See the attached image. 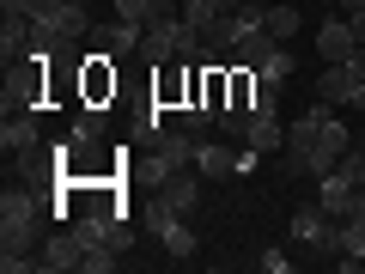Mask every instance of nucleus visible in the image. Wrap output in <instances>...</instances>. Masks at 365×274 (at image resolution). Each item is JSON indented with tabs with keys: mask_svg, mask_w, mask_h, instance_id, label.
Listing matches in <instances>:
<instances>
[{
	"mask_svg": "<svg viewBox=\"0 0 365 274\" xmlns=\"http://www.w3.org/2000/svg\"><path fill=\"white\" fill-rule=\"evenodd\" d=\"M49 213H55V208L31 189V183L0 196V268H6V274L37 268V256H31V250L43 244V220H49Z\"/></svg>",
	"mask_w": 365,
	"mask_h": 274,
	"instance_id": "nucleus-1",
	"label": "nucleus"
},
{
	"mask_svg": "<svg viewBox=\"0 0 365 274\" xmlns=\"http://www.w3.org/2000/svg\"><path fill=\"white\" fill-rule=\"evenodd\" d=\"M201 171L189 165V171H170V177H158L153 183V201H165L170 213H177V220H195V208H201Z\"/></svg>",
	"mask_w": 365,
	"mask_h": 274,
	"instance_id": "nucleus-2",
	"label": "nucleus"
},
{
	"mask_svg": "<svg viewBox=\"0 0 365 274\" xmlns=\"http://www.w3.org/2000/svg\"><path fill=\"white\" fill-rule=\"evenodd\" d=\"M195 165V134H182V128H165L153 141V158H146V171H153V183L158 177H170V171H189Z\"/></svg>",
	"mask_w": 365,
	"mask_h": 274,
	"instance_id": "nucleus-3",
	"label": "nucleus"
},
{
	"mask_svg": "<svg viewBox=\"0 0 365 274\" xmlns=\"http://www.w3.org/2000/svg\"><path fill=\"white\" fill-rule=\"evenodd\" d=\"M79 262H86V244H79L73 225H61V232H49L37 244V268L43 274H67V268H79Z\"/></svg>",
	"mask_w": 365,
	"mask_h": 274,
	"instance_id": "nucleus-4",
	"label": "nucleus"
},
{
	"mask_svg": "<svg viewBox=\"0 0 365 274\" xmlns=\"http://www.w3.org/2000/svg\"><path fill=\"white\" fill-rule=\"evenodd\" d=\"M195 171H201L207 183L237 177V146H232V141H213V134H195Z\"/></svg>",
	"mask_w": 365,
	"mask_h": 274,
	"instance_id": "nucleus-5",
	"label": "nucleus"
},
{
	"mask_svg": "<svg viewBox=\"0 0 365 274\" xmlns=\"http://www.w3.org/2000/svg\"><path fill=\"white\" fill-rule=\"evenodd\" d=\"M140 31L146 25H128V19H110V25L91 31V43L110 55V61H128V55H140Z\"/></svg>",
	"mask_w": 365,
	"mask_h": 274,
	"instance_id": "nucleus-6",
	"label": "nucleus"
},
{
	"mask_svg": "<svg viewBox=\"0 0 365 274\" xmlns=\"http://www.w3.org/2000/svg\"><path fill=\"white\" fill-rule=\"evenodd\" d=\"M43 146V128H37V110H19V116H6V128H0V153L19 158V153H37Z\"/></svg>",
	"mask_w": 365,
	"mask_h": 274,
	"instance_id": "nucleus-7",
	"label": "nucleus"
},
{
	"mask_svg": "<svg viewBox=\"0 0 365 274\" xmlns=\"http://www.w3.org/2000/svg\"><path fill=\"white\" fill-rule=\"evenodd\" d=\"M353 196H359V183L341 177V171H323V177H317V201H323L329 220H347V213H353Z\"/></svg>",
	"mask_w": 365,
	"mask_h": 274,
	"instance_id": "nucleus-8",
	"label": "nucleus"
},
{
	"mask_svg": "<svg viewBox=\"0 0 365 274\" xmlns=\"http://www.w3.org/2000/svg\"><path fill=\"white\" fill-rule=\"evenodd\" d=\"M353 86H359V79H353V67L347 61H329L323 73H317V98H323V104H353Z\"/></svg>",
	"mask_w": 365,
	"mask_h": 274,
	"instance_id": "nucleus-9",
	"label": "nucleus"
},
{
	"mask_svg": "<svg viewBox=\"0 0 365 274\" xmlns=\"http://www.w3.org/2000/svg\"><path fill=\"white\" fill-rule=\"evenodd\" d=\"M353 49H359V43H353L347 19H323V25H317V55H323V61H347Z\"/></svg>",
	"mask_w": 365,
	"mask_h": 274,
	"instance_id": "nucleus-10",
	"label": "nucleus"
},
{
	"mask_svg": "<svg viewBox=\"0 0 365 274\" xmlns=\"http://www.w3.org/2000/svg\"><path fill=\"white\" fill-rule=\"evenodd\" d=\"M244 146H256L262 158H268V153H287V122H280V116H250Z\"/></svg>",
	"mask_w": 365,
	"mask_h": 274,
	"instance_id": "nucleus-11",
	"label": "nucleus"
},
{
	"mask_svg": "<svg viewBox=\"0 0 365 274\" xmlns=\"http://www.w3.org/2000/svg\"><path fill=\"white\" fill-rule=\"evenodd\" d=\"M158 250H165L170 262H195V250H201V238H195V225H189V220H170L165 232H158Z\"/></svg>",
	"mask_w": 365,
	"mask_h": 274,
	"instance_id": "nucleus-12",
	"label": "nucleus"
},
{
	"mask_svg": "<svg viewBox=\"0 0 365 274\" xmlns=\"http://www.w3.org/2000/svg\"><path fill=\"white\" fill-rule=\"evenodd\" d=\"M262 25H268L280 43H292V37H299V25H304V13H299V6H262Z\"/></svg>",
	"mask_w": 365,
	"mask_h": 274,
	"instance_id": "nucleus-13",
	"label": "nucleus"
},
{
	"mask_svg": "<svg viewBox=\"0 0 365 274\" xmlns=\"http://www.w3.org/2000/svg\"><path fill=\"white\" fill-rule=\"evenodd\" d=\"M292 73H299V61H292V49H287V43H280V49H274L268 61L256 67V79H262V86H287Z\"/></svg>",
	"mask_w": 365,
	"mask_h": 274,
	"instance_id": "nucleus-14",
	"label": "nucleus"
},
{
	"mask_svg": "<svg viewBox=\"0 0 365 274\" xmlns=\"http://www.w3.org/2000/svg\"><path fill=\"white\" fill-rule=\"evenodd\" d=\"M158 0H110V19H128V25H153Z\"/></svg>",
	"mask_w": 365,
	"mask_h": 274,
	"instance_id": "nucleus-15",
	"label": "nucleus"
},
{
	"mask_svg": "<svg viewBox=\"0 0 365 274\" xmlns=\"http://www.w3.org/2000/svg\"><path fill=\"white\" fill-rule=\"evenodd\" d=\"M116 262H122V250L98 244V250H86V262H79V268H86V274H116Z\"/></svg>",
	"mask_w": 365,
	"mask_h": 274,
	"instance_id": "nucleus-16",
	"label": "nucleus"
},
{
	"mask_svg": "<svg viewBox=\"0 0 365 274\" xmlns=\"http://www.w3.org/2000/svg\"><path fill=\"white\" fill-rule=\"evenodd\" d=\"M287 268H292L287 250H262V274H287Z\"/></svg>",
	"mask_w": 365,
	"mask_h": 274,
	"instance_id": "nucleus-17",
	"label": "nucleus"
},
{
	"mask_svg": "<svg viewBox=\"0 0 365 274\" xmlns=\"http://www.w3.org/2000/svg\"><path fill=\"white\" fill-rule=\"evenodd\" d=\"M347 25H353V43H365V6H359V13H347Z\"/></svg>",
	"mask_w": 365,
	"mask_h": 274,
	"instance_id": "nucleus-18",
	"label": "nucleus"
},
{
	"mask_svg": "<svg viewBox=\"0 0 365 274\" xmlns=\"http://www.w3.org/2000/svg\"><path fill=\"white\" fill-rule=\"evenodd\" d=\"M347 67H353V79H365V43H359L353 55H347Z\"/></svg>",
	"mask_w": 365,
	"mask_h": 274,
	"instance_id": "nucleus-19",
	"label": "nucleus"
},
{
	"mask_svg": "<svg viewBox=\"0 0 365 274\" xmlns=\"http://www.w3.org/2000/svg\"><path fill=\"white\" fill-rule=\"evenodd\" d=\"M225 6H232V13H262L268 0H225Z\"/></svg>",
	"mask_w": 365,
	"mask_h": 274,
	"instance_id": "nucleus-20",
	"label": "nucleus"
},
{
	"mask_svg": "<svg viewBox=\"0 0 365 274\" xmlns=\"http://www.w3.org/2000/svg\"><path fill=\"white\" fill-rule=\"evenodd\" d=\"M347 110H365V79H359V86H353V104Z\"/></svg>",
	"mask_w": 365,
	"mask_h": 274,
	"instance_id": "nucleus-21",
	"label": "nucleus"
},
{
	"mask_svg": "<svg viewBox=\"0 0 365 274\" xmlns=\"http://www.w3.org/2000/svg\"><path fill=\"white\" fill-rule=\"evenodd\" d=\"M0 6H6V13H25V6H31V0H0Z\"/></svg>",
	"mask_w": 365,
	"mask_h": 274,
	"instance_id": "nucleus-22",
	"label": "nucleus"
},
{
	"mask_svg": "<svg viewBox=\"0 0 365 274\" xmlns=\"http://www.w3.org/2000/svg\"><path fill=\"white\" fill-rule=\"evenodd\" d=\"M317 6H341V0H317Z\"/></svg>",
	"mask_w": 365,
	"mask_h": 274,
	"instance_id": "nucleus-23",
	"label": "nucleus"
},
{
	"mask_svg": "<svg viewBox=\"0 0 365 274\" xmlns=\"http://www.w3.org/2000/svg\"><path fill=\"white\" fill-rule=\"evenodd\" d=\"M73 6H86V0H73Z\"/></svg>",
	"mask_w": 365,
	"mask_h": 274,
	"instance_id": "nucleus-24",
	"label": "nucleus"
}]
</instances>
